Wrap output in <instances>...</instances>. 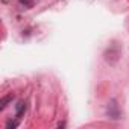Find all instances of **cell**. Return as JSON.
Masks as SVG:
<instances>
[{"mask_svg":"<svg viewBox=\"0 0 129 129\" xmlns=\"http://www.w3.org/2000/svg\"><path fill=\"white\" fill-rule=\"evenodd\" d=\"M106 114H108V115H109V118H112V120L120 118V106L117 105V100H115V99H112V100H109V102H108Z\"/></svg>","mask_w":129,"mask_h":129,"instance_id":"obj_1","label":"cell"},{"mask_svg":"<svg viewBox=\"0 0 129 129\" xmlns=\"http://www.w3.org/2000/svg\"><path fill=\"white\" fill-rule=\"evenodd\" d=\"M12 99H14V96H12V94H9V96L3 97V99H2V102H0V111H3V109L6 108V105H8Z\"/></svg>","mask_w":129,"mask_h":129,"instance_id":"obj_3","label":"cell"},{"mask_svg":"<svg viewBox=\"0 0 129 129\" xmlns=\"http://www.w3.org/2000/svg\"><path fill=\"white\" fill-rule=\"evenodd\" d=\"M24 109H26V103H24V102H20V103L17 105V114H15V118H17V120H20V117H21V114L24 112Z\"/></svg>","mask_w":129,"mask_h":129,"instance_id":"obj_2","label":"cell"}]
</instances>
